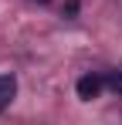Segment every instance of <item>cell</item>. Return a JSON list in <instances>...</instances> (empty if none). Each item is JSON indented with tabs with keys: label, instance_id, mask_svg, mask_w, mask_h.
I'll use <instances>...</instances> for the list:
<instances>
[{
	"label": "cell",
	"instance_id": "277c9868",
	"mask_svg": "<svg viewBox=\"0 0 122 125\" xmlns=\"http://www.w3.org/2000/svg\"><path fill=\"white\" fill-rule=\"evenodd\" d=\"M34 3H48V0H34Z\"/></svg>",
	"mask_w": 122,
	"mask_h": 125
},
{
	"label": "cell",
	"instance_id": "6da1fadb",
	"mask_svg": "<svg viewBox=\"0 0 122 125\" xmlns=\"http://www.w3.org/2000/svg\"><path fill=\"white\" fill-rule=\"evenodd\" d=\"M105 88V78H98V74H81L78 84H75V91H78L81 102H92V98H98V91Z\"/></svg>",
	"mask_w": 122,
	"mask_h": 125
},
{
	"label": "cell",
	"instance_id": "7a4b0ae2",
	"mask_svg": "<svg viewBox=\"0 0 122 125\" xmlns=\"http://www.w3.org/2000/svg\"><path fill=\"white\" fill-rule=\"evenodd\" d=\"M14 95H17V78L14 74H0V112L10 108Z\"/></svg>",
	"mask_w": 122,
	"mask_h": 125
},
{
	"label": "cell",
	"instance_id": "3957f363",
	"mask_svg": "<svg viewBox=\"0 0 122 125\" xmlns=\"http://www.w3.org/2000/svg\"><path fill=\"white\" fill-rule=\"evenodd\" d=\"M105 88L115 91V95L122 98V71H109V74H105Z\"/></svg>",
	"mask_w": 122,
	"mask_h": 125
}]
</instances>
